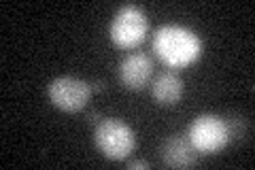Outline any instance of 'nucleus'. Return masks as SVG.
I'll return each instance as SVG.
<instances>
[{
	"label": "nucleus",
	"instance_id": "obj_6",
	"mask_svg": "<svg viewBox=\"0 0 255 170\" xmlns=\"http://www.w3.org/2000/svg\"><path fill=\"white\" fill-rule=\"evenodd\" d=\"M151 75H153V62L147 53H128L119 64V79L128 90H142Z\"/></svg>",
	"mask_w": 255,
	"mask_h": 170
},
{
	"label": "nucleus",
	"instance_id": "obj_7",
	"mask_svg": "<svg viewBox=\"0 0 255 170\" xmlns=\"http://www.w3.org/2000/svg\"><path fill=\"white\" fill-rule=\"evenodd\" d=\"M159 158L172 168H189L198 164V151L189 143L187 134H170L159 147Z\"/></svg>",
	"mask_w": 255,
	"mask_h": 170
},
{
	"label": "nucleus",
	"instance_id": "obj_11",
	"mask_svg": "<svg viewBox=\"0 0 255 170\" xmlns=\"http://www.w3.org/2000/svg\"><path fill=\"white\" fill-rule=\"evenodd\" d=\"M151 164L149 162H145V160H132V162H128V168L130 170H134V168H149Z\"/></svg>",
	"mask_w": 255,
	"mask_h": 170
},
{
	"label": "nucleus",
	"instance_id": "obj_9",
	"mask_svg": "<svg viewBox=\"0 0 255 170\" xmlns=\"http://www.w3.org/2000/svg\"><path fill=\"white\" fill-rule=\"evenodd\" d=\"M223 121H226L230 141H245L251 132V121L243 113H228V117Z\"/></svg>",
	"mask_w": 255,
	"mask_h": 170
},
{
	"label": "nucleus",
	"instance_id": "obj_3",
	"mask_svg": "<svg viewBox=\"0 0 255 170\" xmlns=\"http://www.w3.org/2000/svg\"><path fill=\"white\" fill-rule=\"evenodd\" d=\"M187 139L198 153H217L230 143L226 121L219 115L204 113L189 124Z\"/></svg>",
	"mask_w": 255,
	"mask_h": 170
},
{
	"label": "nucleus",
	"instance_id": "obj_4",
	"mask_svg": "<svg viewBox=\"0 0 255 170\" xmlns=\"http://www.w3.org/2000/svg\"><path fill=\"white\" fill-rule=\"evenodd\" d=\"M147 28H149V21L140 6L124 4V6H119V11L115 13L113 21H111L109 34L117 47H128L130 49V47L138 45L145 38Z\"/></svg>",
	"mask_w": 255,
	"mask_h": 170
},
{
	"label": "nucleus",
	"instance_id": "obj_12",
	"mask_svg": "<svg viewBox=\"0 0 255 170\" xmlns=\"http://www.w3.org/2000/svg\"><path fill=\"white\" fill-rule=\"evenodd\" d=\"M90 87H92V92H94V94H98V92L105 90V81H102V79H96L94 83H90Z\"/></svg>",
	"mask_w": 255,
	"mask_h": 170
},
{
	"label": "nucleus",
	"instance_id": "obj_8",
	"mask_svg": "<svg viewBox=\"0 0 255 170\" xmlns=\"http://www.w3.org/2000/svg\"><path fill=\"white\" fill-rule=\"evenodd\" d=\"M183 92H185L183 79L174 70L162 72L159 77H155L153 85H151V96H153L155 102L162 104V107H172V104H177L183 98Z\"/></svg>",
	"mask_w": 255,
	"mask_h": 170
},
{
	"label": "nucleus",
	"instance_id": "obj_10",
	"mask_svg": "<svg viewBox=\"0 0 255 170\" xmlns=\"http://www.w3.org/2000/svg\"><path fill=\"white\" fill-rule=\"evenodd\" d=\"M85 119L90 121V124H96V126H98L105 117H102V113H100V111H87V113H85Z\"/></svg>",
	"mask_w": 255,
	"mask_h": 170
},
{
	"label": "nucleus",
	"instance_id": "obj_2",
	"mask_svg": "<svg viewBox=\"0 0 255 170\" xmlns=\"http://www.w3.org/2000/svg\"><path fill=\"white\" fill-rule=\"evenodd\" d=\"M94 143L109 160H126L136 147V136L126 121L105 117L96 126Z\"/></svg>",
	"mask_w": 255,
	"mask_h": 170
},
{
	"label": "nucleus",
	"instance_id": "obj_5",
	"mask_svg": "<svg viewBox=\"0 0 255 170\" xmlns=\"http://www.w3.org/2000/svg\"><path fill=\"white\" fill-rule=\"evenodd\" d=\"M47 94H49V100L53 102V107L75 113V111H81L87 104L92 96V87L83 79L64 75V77H55L51 81L49 87H47Z\"/></svg>",
	"mask_w": 255,
	"mask_h": 170
},
{
	"label": "nucleus",
	"instance_id": "obj_1",
	"mask_svg": "<svg viewBox=\"0 0 255 170\" xmlns=\"http://www.w3.org/2000/svg\"><path fill=\"white\" fill-rule=\"evenodd\" d=\"M153 51L166 66L183 68L202 55V40L194 30L179 23H166L153 34Z\"/></svg>",
	"mask_w": 255,
	"mask_h": 170
}]
</instances>
